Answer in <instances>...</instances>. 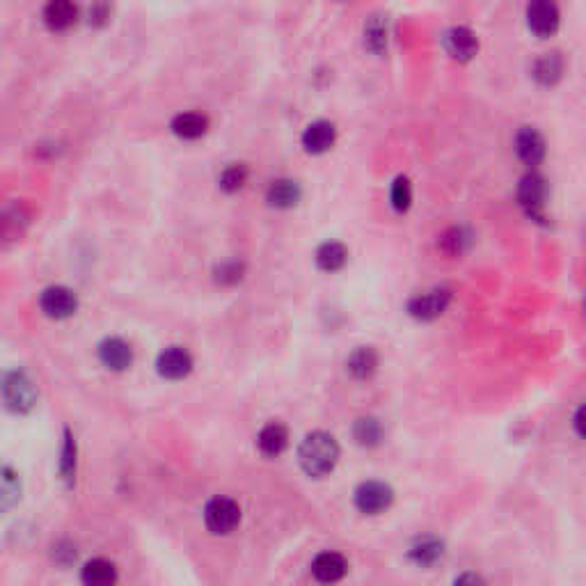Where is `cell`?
Segmentation results:
<instances>
[{"label": "cell", "mask_w": 586, "mask_h": 586, "mask_svg": "<svg viewBox=\"0 0 586 586\" xmlns=\"http://www.w3.org/2000/svg\"><path fill=\"white\" fill-rule=\"evenodd\" d=\"M314 262L316 266L324 271V273H337L349 262V250H346L344 243L339 241H325L321 243L316 254H314Z\"/></svg>", "instance_id": "ffe728a7"}, {"label": "cell", "mask_w": 586, "mask_h": 586, "mask_svg": "<svg viewBox=\"0 0 586 586\" xmlns=\"http://www.w3.org/2000/svg\"><path fill=\"white\" fill-rule=\"evenodd\" d=\"M525 16L527 28L541 40L556 35L561 26V10L556 0H529Z\"/></svg>", "instance_id": "5b68a950"}, {"label": "cell", "mask_w": 586, "mask_h": 586, "mask_svg": "<svg viewBox=\"0 0 586 586\" xmlns=\"http://www.w3.org/2000/svg\"><path fill=\"white\" fill-rule=\"evenodd\" d=\"M41 312L51 319H69L78 309L76 293L67 287H49L40 298Z\"/></svg>", "instance_id": "30bf717a"}, {"label": "cell", "mask_w": 586, "mask_h": 586, "mask_svg": "<svg viewBox=\"0 0 586 586\" xmlns=\"http://www.w3.org/2000/svg\"><path fill=\"white\" fill-rule=\"evenodd\" d=\"M546 177L531 170V173H527L525 177L520 179V183H518V204H520L522 211H525L531 220L541 223V220H546Z\"/></svg>", "instance_id": "3957f363"}, {"label": "cell", "mask_w": 586, "mask_h": 586, "mask_svg": "<svg viewBox=\"0 0 586 586\" xmlns=\"http://www.w3.org/2000/svg\"><path fill=\"white\" fill-rule=\"evenodd\" d=\"M99 360L106 369L127 371L133 362V351L124 339L108 337L99 344Z\"/></svg>", "instance_id": "5bb4252c"}, {"label": "cell", "mask_w": 586, "mask_h": 586, "mask_svg": "<svg viewBox=\"0 0 586 586\" xmlns=\"http://www.w3.org/2000/svg\"><path fill=\"white\" fill-rule=\"evenodd\" d=\"M460 582H475V584H476V582H484V580H481L479 575H463V577H456V584H460Z\"/></svg>", "instance_id": "d6a6232c"}, {"label": "cell", "mask_w": 586, "mask_h": 586, "mask_svg": "<svg viewBox=\"0 0 586 586\" xmlns=\"http://www.w3.org/2000/svg\"><path fill=\"white\" fill-rule=\"evenodd\" d=\"M238 522H241V509L229 497H213L204 509V525L216 536L232 534Z\"/></svg>", "instance_id": "8992f818"}, {"label": "cell", "mask_w": 586, "mask_h": 586, "mask_svg": "<svg viewBox=\"0 0 586 586\" xmlns=\"http://www.w3.org/2000/svg\"><path fill=\"white\" fill-rule=\"evenodd\" d=\"M516 154L527 167L534 170L546 158V138L534 127H522L516 136Z\"/></svg>", "instance_id": "7c38bea8"}, {"label": "cell", "mask_w": 586, "mask_h": 586, "mask_svg": "<svg viewBox=\"0 0 586 586\" xmlns=\"http://www.w3.org/2000/svg\"><path fill=\"white\" fill-rule=\"evenodd\" d=\"M300 142H303L305 152L312 154V156H321V154L330 152L334 142H337V129H334L333 121L316 120L305 129Z\"/></svg>", "instance_id": "8fae6325"}, {"label": "cell", "mask_w": 586, "mask_h": 586, "mask_svg": "<svg viewBox=\"0 0 586 586\" xmlns=\"http://www.w3.org/2000/svg\"><path fill=\"white\" fill-rule=\"evenodd\" d=\"M81 580L90 586H108L117 582V568L115 564L106 559H92L83 566Z\"/></svg>", "instance_id": "cb8c5ba5"}, {"label": "cell", "mask_w": 586, "mask_h": 586, "mask_svg": "<svg viewBox=\"0 0 586 586\" xmlns=\"http://www.w3.org/2000/svg\"><path fill=\"white\" fill-rule=\"evenodd\" d=\"M355 509L364 516H380L392 506L395 502V491L392 485L383 484V481H364L355 488Z\"/></svg>", "instance_id": "277c9868"}, {"label": "cell", "mask_w": 586, "mask_h": 586, "mask_svg": "<svg viewBox=\"0 0 586 586\" xmlns=\"http://www.w3.org/2000/svg\"><path fill=\"white\" fill-rule=\"evenodd\" d=\"M170 129L179 140H200L209 131V117L202 112H179L170 121Z\"/></svg>", "instance_id": "d6986e66"}, {"label": "cell", "mask_w": 586, "mask_h": 586, "mask_svg": "<svg viewBox=\"0 0 586 586\" xmlns=\"http://www.w3.org/2000/svg\"><path fill=\"white\" fill-rule=\"evenodd\" d=\"M389 202L396 213H405L413 207V183L408 177H396L389 188Z\"/></svg>", "instance_id": "f546056e"}, {"label": "cell", "mask_w": 586, "mask_h": 586, "mask_svg": "<svg viewBox=\"0 0 586 586\" xmlns=\"http://www.w3.org/2000/svg\"><path fill=\"white\" fill-rule=\"evenodd\" d=\"M81 19V10H78L76 0H46L41 7V23L49 32H69Z\"/></svg>", "instance_id": "52a82bcc"}, {"label": "cell", "mask_w": 586, "mask_h": 586, "mask_svg": "<svg viewBox=\"0 0 586 586\" xmlns=\"http://www.w3.org/2000/svg\"><path fill=\"white\" fill-rule=\"evenodd\" d=\"M248 177H250L248 165H243V163H232V165L225 167L223 174L218 177V186H220V191L232 195V192H238L245 183H248Z\"/></svg>", "instance_id": "f1b7e54d"}, {"label": "cell", "mask_w": 586, "mask_h": 586, "mask_svg": "<svg viewBox=\"0 0 586 586\" xmlns=\"http://www.w3.org/2000/svg\"><path fill=\"white\" fill-rule=\"evenodd\" d=\"M300 198H303V188L293 179H275L266 191V202L273 209H282V211L296 207Z\"/></svg>", "instance_id": "9a60e30c"}, {"label": "cell", "mask_w": 586, "mask_h": 586, "mask_svg": "<svg viewBox=\"0 0 586 586\" xmlns=\"http://www.w3.org/2000/svg\"><path fill=\"white\" fill-rule=\"evenodd\" d=\"M389 41V26L383 16H371L364 23V49L374 56H383L387 51Z\"/></svg>", "instance_id": "603a6c76"}, {"label": "cell", "mask_w": 586, "mask_h": 586, "mask_svg": "<svg viewBox=\"0 0 586 586\" xmlns=\"http://www.w3.org/2000/svg\"><path fill=\"white\" fill-rule=\"evenodd\" d=\"M442 46H445L447 56L456 62H470L472 58L479 53V37L475 31L466 26H456L445 32L442 37Z\"/></svg>", "instance_id": "9c48e42d"}, {"label": "cell", "mask_w": 586, "mask_h": 586, "mask_svg": "<svg viewBox=\"0 0 586 586\" xmlns=\"http://www.w3.org/2000/svg\"><path fill=\"white\" fill-rule=\"evenodd\" d=\"M564 69H566V62L559 53H543L541 58H536L534 67H531V76L538 85L552 87L561 81Z\"/></svg>", "instance_id": "ac0fdd59"}, {"label": "cell", "mask_w": 586, "mask_h": 586, "mask_svg": "<svg viewBox=\"0 0 586 586\" xmlns=\"http://www.w3.org/2000/svg\"><path fill=\"white\" fill-rule=\"evenodd\" d=\"M339 445L334 435L325 431H314L305 435L298 447V463L303 472L312 479H324L337 467L339 463Z\"/></svg>", "instance_id": "6da1fadb"}, {"label": "cell", "mask_w": 586, "mask_h": 586, "mask_svg": "<svg viewBox=\"0 0 586 586\" xmlns=\"http://www.w3.org/2000/svg\"><path fill=\"white\" fill-rule=\"evenodd\" d=\"M108 19H111V5H108V0H94L90 7V16H87L90 26L102 28L106 26Z\"/></svg>", "instance_id": "1f68e13d"}, {"label": "cell", "mask_w": 586, "mask_h": 586, "mask_svg": "<svg viewBox=\"0 0 586 586\" xmlns=\"http://www.w3.org/2000/svg\"><path fill=\"white\" fill-rule=\"evenodd\" d=\"M451 303V291L445 287L431 289L408 300V314L417 321H435L447 312Z\"/></svg>", "instance_id": "ba28073f"}, {"label": "cell", "mask_w": 586, "mask_h": 586, "mask_svg": "<svg viewBox=\"0 0 586 586\" xmlns=\"http://www.w3.org/2000/svg\"><path fill=\"white\" fill-rule=\"evenodd\" d=\"M76 440L69 431H65V442H62V456H60V476L67 485H74L76 481Z\"/></svg>", "instance_id": "83f0119b"}, {"label": "cell", "mask_w": 586, "mask_h": 586, "mask_svg": "<svg viewBox=\"0 0 586 586\" xmlns=\"http://www.w3.org/2000/svg\"><path fill=\"white\" fill-rule=\"evenodd\" d=\"M353 438L360 447H378L383 442V424L376 417H360L353 424Z\"/></svg>", "instance_id": "4316f807"}, {"label": "cell", "mask_w": 586, "mask_h": 586, "mask_svg": "<svg viewBox=\"0 0 586 586\" xmlns=\"http://www.w3.org/2000/svg\"><path fill=\"white\" fill-rule=\"evenodd\" d=\"M156 369L163 378L182 380L192 371V358L186 349L170 346V349H165L161 355H158Z\"/></svg>", "instance_id": "4fadbf2b"}, {"label": "cell", "mask_w": 586, "mask_h": 586, "mask_svg": "<svg viewBox=\"0 0 586 586\" xmlns=\"http://www.w3.org/2000/svg\"><path fill=\"white\" fill-rule=\"evenodd\" d=\"M257 447L263 456H268V458H278V456H282L289 447L287 426L280 424V422H271V424L263 426L257 435Z\"/></svg>", "instance_id": "e0dca14e"}, {"label": "cell", "mask_w": 586, "mask_h": 586, "mask_svg": "<svg viewBox=\"0 0 586 586\" xmlns=\"http://www.w3.org/2000/svg\"><path fill=\"white\" fill-rule=\"evenodd\" d=\"M349 571V564L339 552H321L316 559L312 561V575L324 584H333L339 582Z\"/></svg>", "instance_id": "2e32d148"}, {"label": "cell", "mask_w": 586, "mask_h": 586, "mask_svg": "<svg viewBox=\"0 0 586 586\" xmlns=\"http://www.w3.org/2000/svg\"><path fill=\"white\" fill-rule=\"evenodd\" d=\"M0 396L12 413H31L37 404V387L23 371H7L0 378Z\"/></svg>", "instance_id": "7a4b0ae2"}, {"label": "cell", "mask_w": 586, "mask_h": 586, "mask_svg": "<svg viewBox=\"0 0 586 586\" xmlns=\"http://www.w3.org/2000/svg\"><path fill=\"white\" fill-rule=\"evenodd\" d=\"M243 273H245V268H243V263L238 262H225L218 266L216 271V280L218 282L223 284H236L243 280Z\"/></svg>", "instance_id": "4dcf8cb0"}, {"label": "cell", "mask_w": 586, "mask_h": 586, "mask_svg": "<svg viewBox=\"0 0 586 586\" xmlns=\"http://www.w3.org/2000/svg\"><path fill=\"white\" fill-rule=\"evenodd\" d=\"M442 555H445V546L438 538H422L408 552L410 561H414L417 566H433L435 561L442 559Z\"/></svg>", "instance_id": "484cf974"}, {"label": "cell", "mask_w": 586, "mask_h": 586, "mask_svg": "<svg viewBox=\"0 0 586 586\" xmlns=\"http://www.w3.org/2000/svg\"><path fill=\"white\" fill-rule=\"evenodd\" d=\"M346 371L355 380H369L378 371V353L371 346H360L346 360Z\"/></svg>", "instance_id": "44dd1931"}, {"label": "cell", "mask_w": 586, "mask_h": 586, "mask_svg": "<svg viewBox=\"0 0 586 586\" xmlns=\"http://www.w3.org/2000/svg\"><path fill=\"white\" fill-rule=\"evenodd\" d=\"M472 232L467 227H449L447 232L440 234L438 238V248L442 250V253L447 254V257L456 259V257H463V254L467 253V250L472 248Z\"/></svg>", "instance_id": "7402d4cb"}, {"label": "cell", "mask_w": 586, "mask_h": 586, "mask_svg": "<svg viewBox=\"0 0 586 586\" xmlns=\"http://www.w3.org/2000/svg\"><path fill=\"white\" fill-rule=\"evenodd\" d=\"M21 500V479L12 467L0 466V513L10 511Z\"/></svg>", "instance_id": "d4e9b609"}]
</instances>
